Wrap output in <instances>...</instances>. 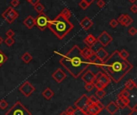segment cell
Instances as JSON below:
<instances>
[{
	"label": "cell",
	"instance_id": "30bf717a",
	"mask_svg": "<svg viewBox=\"0 0 137 115\" xmlns=\"http://www.w3.org/2000/svg\"><path fill=\"white\" fill-rule=\"evenodd\" d=\"M51 76H52V78H53L57 83H61V82H63V81L67 77V75H66V73H65L61 68H58L56 71H55V72L52 73Z\"/></svg>",
	"mask_w": 137,
	"mask_h": 115
},
{
	"label": "cell",
	"instance_id": "9a60e30c",
	"mask_svg": "<svg viewBox=\"0 0 137 115\" xmlns=\"http://www.w3.org/2000/svg\"><path fill=\"white\" fill-rule=\"evenodd\" d=\"M23 24L27 29H32L35 27V18H33L31 15H28L24 20Z\"/></svg>",
	"mask_w": 137,
	"mask_h": 115
},
{
	"label": "cell",
	"instance_id": "4dcf8cb0",
	"mask_svg": "<svg viewBox=\"0 0 137 115\" xmlns=\"http://www.w3.org/2000/svg\"><path fill=\"white\" fill-rule=\"evenodd\" d=\"M119 56L121 57V58H123V59H124V60H126V59L128 58V57L129 56L128 52L127 50H125V49H123L122 51L119 52Z\"/></svg>",
	"mask_w": 137,
	"mask_h": 115
},
{
	"label": "cell",
	"instance_id": "680465c9",
	"mask_svg": "<svg viewBox=\"0 0 137 115\" xmlns=\"http://www.w3.org/2000/svg\"><path fill=\"white\" fill-rule=\"evenodd\" d=\"M88 115H90V114H88Z\"/></svg>",
	"mask_w": 137,
	"mask_h": 115
},
{
	"label": "cell",
	"instance_id": "4316f807",
	"mask_svg": "<svg viewBox=\"0 0 137 115\" xmlns=\"http://www.w3.org/2000/svg\"><path fill=\"white\" fill-rule=\"evenodd\" d=\"M105 95H106V92L104 89H97V91L95 92V96L98 99L103 98Z\"/></svg>",
	"mask_w": 137,
	"mask_h": 115
},
{
	"label": "cell",
	"instance_id": "7bdbcfd3",
	"mask_svg": "<svg viewBox=\"0 0 137 115\" xmlns=\"http://www.w3.org/2000/svg\"><path fill=\"white\" fill-rule=\"evenodd\" d=\"M118 22H117V20H115V19H113V20H111L110 22H109V25H110V27H112V28H115V27H116L117 26H118Z\"/></svg>",
	"mask_w": 137,
	"mask_h": 115
},
{
	"label": "cell",
	"instance_id": "ba28073f",
	"mask_svg": "<svg viewBox=\"0 0 137 115\" xmlns=\"http://www.w3.org/2000/svg\"><path fill=\"white\" fill-rule=\"evenodd\" d=\"M88 97L86 94H83L81 97L75 102V106L78 109H83L85 110L88 109Z\"/></svg>",
	"mask_w": 137,
	"mask_h": 115
},
{
	"label": "cell",
	"instance_id": "277c9868",
	"mask_svg": "<svg viewBox=\"0 0 137 115\" xmlns=\"http://www.w3.org/2000/svg\"><path fill=\"white\" fill-rule=\"evenodd\" d=\"M6 115H31V113L20 102H16L6 113Z\"/></svg>",
	"mask_w": 137,
	"mask_h": 115
},
{
	"label": "cell",
	"instance_id": "f546056e",
	"mask_svg": "<svg viewBox=\"0 0 137 115\" xmlns=\"http://www.w3.org/2000/svg\"><path fill=\"white\" fill-rule=\"evenodd\" d=\"M104 48V47L102 46V44H100V43H99L98 40H96V41L94 43V44L92 46V48H91L92 49V51H93L94 52H95L97 50H99V48Z\"/></svg>",
	"mask_w": 137,
	"mask_h": 115
},
{
	"label": "cell",
	"instance_id": "44dd1931",
	"mask_svg": "<svg viewBox=\"0 0 137 115\" xmlns=\"http://www.w3.org/2000/svg\"><path fill=\"white\" fill-rule=\"evenodd\" d=\"M21 59H22V61H23L25 64H29V63L32 61L33 57H32V56H31L29 52H24V53L21 56Z\"/></svg>",
	"mask_w": 137,
	"mask_h": 115
},
{
	"label": "cell",
	"instance_id": "9c48e42d",
	"mask_svg": "<svg viewBox=\"0 0 137 115\" xmlns=\"http://www.w3.org/2000/svg\"><path fill=\"white\" fill-rule=\"evenodd\" d=\"M82 80L85 83H94L96 81V75L91 70H88L82 76Z\"/></svg>",
	"mask_w": 137,
	"mask_h": 115
},
{
	"label": "cell",
	"instance_id": "f1b7e54d",
	"mask_svg": "<svg viewBox=\"0 0 137 115\" xmlns=\"http://www.w3.org/2000/svg\"><path fill=\"white\" fill-rule=\"evenodd\" d=\"M7 61V56L0 50V67L3 65H4Z\"/></svg>",
	"mask_w": 137,
	"mask_h": 115
},
{
	"label": "cell",
	"instance_id": "7dc6e473",
	"mask_svg": "<svg viewBox=\"0 0 137 115\" xmlns=\"http://www.w3.org/2000/svg\"><path fill=\"white\" fill-rule=\"evenodd\" d=\"M97 6L100 8H103L105 6V2L104 0H98L97 1Z\"/></svg>",
	"mask_w": 137,
	"mask_h": 115
},
{
	"label": "cell",
	"instance_id": "bcb514c9",
	"mask_svg": "<svg viewBox=\"0 0 137 115\" xmlns=\"http://www.w3.org/2000/svg\"><path fill=\"white\" fill-rule=\"evenodd\" d=\"M11 4L12 6V7H16L19 5V0H11Z\"/></svg>",
	"mask_w": 137,
	"mask_h": 115
},
{
	"label": "cell",
	"instance_id": "f6af8a7d",
	"mask_svg": "<svg viewBox=\"0 0 137 115\" xmlns=\"http://www.w3.org/2000/svg\"><path fill=\"white\" fill-rule=\"evenodd\" d=\"M88 98H89V101H91L93 104H95V103H96L97 102V101H99V99L95 97V96H94V95H92V96H90V97H88Z\"/></svg>",
	"mask_w": 137,
	"mask_h": 115
},
{
	"label": "cell",
	"instance_id": "7402d4cb",
	"mask_svg": "<svg viewBox=\"0 0 137 115\" xmlns=\"http://www.w3.org/2000/svg\"><path fill=\"white\" fill-rule=\"evenodd\" d=\"M135 87H136V84H135V82L133 80H131V79L128 80L127 82L125 83V89H127L131 90V89H133Z\"/></svg>",
	"mask_w": 137,
	"mask_h": 115
},
{
	"label": "cell",
	"instance_id": "52a82bcc",
	"mask_svg": "<svg viewBox=\"0 0 137 115\" xmlns=\"http://www.w3.org/2000/svg\"><path fill=\"white\" fill-rule=\"evenodd\" d=\"M96 40L102 44L103 47H107L112 40L113 38L107 32V31H103L98 38H96Z\"/></svg>",
	"mask_w": 137,
	"mask_h": 115
},
{
	"label": "cell",
	"instance_id": "9f6ffc18",
	"mask_svg": "<svg viewBox=\"0 0 137 115\" xmlns=\"http://www.w3.org/2000/svg\"><path fill=\"white\" fill-rule=\"evenodd\" d=\"M3 42V38L1 37V36H0V45H1L2 44V43Z\"/></svg>",
	"mask_w": 137,
	"mask_h": 115
},
{
	"label": "cell",
	"instance_id": "d4e9b609",
	"mask_svg": "<svg viewBox=\"0 0 137 115\" xmlns=\"http://www.w3.org/2000/svg\"><path fill=\"white\" fill-rule=\"evenodd\" d=\"M128 17V15H124V14L121 15L118 18V20H117L118 24H120L121 25L124 26V24H125V22H126V20H127Z\"/></svg>",
	"mask_w": 137,
	"mask_h": 115
},
{
	"label": "cell",
	"instance_id": "8d00e7d4",
	"mask_svg": "<svg viewBox=\"0 0 137 115\" xmlns=\"http://www.w3.org/2000/svg\"><path fill=\"white\" fill-rule=\"evenodd\" d=\"M116 104H117V105H118V107L119 108H120V109H124L125 107H127V105L120 100V99H119V98H117V101H116Z\"/></svg>",
	"mask_w": 137,
	"mask_h": 115
},
{
	"label": "cell",
	"instance_id": "f5cc1de1",
	"mask_svg": "<svg viewBox=\"0 0 137 115\" xmlns=\"http://www.w3.org/2000/svg\"><path fill=\"white\" fill-rule=\"evenodd\" d=\"M83 1H85V2H86L88 4H89V5H91L94 1H95V0H83Z\"/></svg>",
	"mask_w": 137,
	"mask_h": 115
},
{
	"label": "cell",
	"instance_id": "3957f363",
	"mask_svg": "<svg viewBox=\"0 0 137 115\" xmlns=\"http://www.w3.org/2000/svg\"><path fill=\"white\" fill-rule=\"evenodd\" d=\"M74 24L71 23L69 20L59 14L54 20L50 21L47 27L59 40H61L68 35V33L74 28Z\"/></svg>",
	"mask_w": 137,
	"mask_h": 115
},
{
	"label": "cell",
	"instance_id": "e575fe53",
	"mask_svg": "<svg viewBox=\"0 0 137 115\" xmlns=\"http://www.w3.org/2000/svg\"><path fill=\"white\" fill-rule=\"evenodd\" d=\"M79 6L83 9V10H86V9H88V7L90 6L89 4H88L85 1H83V0H81L80 1V3H79Z\"/></svg>",
	"mask_w": 137,
	"mask_h": 115
},
{
	"label": "cell",
	"instance_id": "ac0fdd59",
	"mask_svg": "<svg viewBox=\"0 0 137 115\" xmlns=\"http://www.w3.org/2000/svg\"><path fill=\"white\" fill-rule=\"evenodd\" d=\"M42 95H43V97H44V98L47 101L50 100L51 98H52L54 97V95H55V93L50 89V88H47L43 93H42Z\"/></svg>",
	"mask_w": 137,
	"mask_h": 115
},
{
	"label": "cell",
	"instance_id": "603a6c76",
	"mask_svg": "<svg viewBox=\"0 0 137 115\" xmlns=\"http://www.w3.org/2000/svg\"><path fill=\"white\" fill-rule=\"evenodd\" d=\"M60 15H62V16H63L64 18H66V19H67V20H69V19L72 17V11L68 9V8H64V9H63V11H61V13H60Z\"/></svg>",
	"mask_w": 137,
	"mask_h": 115
},
{
	"label": "cell",
	"instance_id": "83f0119b",
	"mask_svg": "<svg viewBox=\"0 0 137 115\" xmlns=\"http://www.w3.org/2000/svg\"><path fill=\"white\" fill-rule=\"evenodd\" d=\"M2 17L4 19V20H6V21H7L8 24H12V23L14 21L12 18H11V17L8 15V14L7 13V11H5L3 13H2Z\"/></svg>",
	"mask_w": 137,
	"mask_h": 115
},
{
	"label": "cell",
	"instance_id": "b9f144b4",
	"mask_svg": "<svg viewBox=\"0 0 137 115\" xmlns=\"http://www.w3.org/2000/svg\"><path fill=\"white\" fill-rule=\"evenodd\" d=\"M132 23H133V19L128 15V17L127 20H126V22H125V24H124V27H128V26H130Z\"/></svg>",
	"mask_w": 137,
	"mask_h": 115
},
{
	"label": "cell",
	"instance_id": "d6986e66",
	"mask_svg": "<svg viewBox=\"0 0 137 115\" xmlns=\"http://www.w3.org/2000/svg\"><path fill=\"white\" fill-rule=\"evenodd\" d=\"M81 53L83 56L84 58H86L87 60H89V58L92 56L94 52L92 51V49L91 48L87 47V48H84L81 49Z\"/></svg>",
	"mask_w": 137,
	"mask_h": 115
},
{
	"label": "cell",
	"instance_id": "816d5d0a",
	"mask_svg": "<svg viewBox=\"0 0 137 115\" xmlns=\"http://www.w3.org/2000/svg\"><path fill=\"white\" fill-rule=\"evenodd\" d=\"M128 115H137V109H136V105L131 109V113Z\"/></svg>",
	"mask_w": 137,
	"mask_h": 115
},
{
	"label": "cell",
	"instance_id": "836d02e7",
	"mask_svg": "<svg viewBox=\"0 0 137 115\" xmlns=\"http://www.w3.org/2000/svg\"><path fill=\"white\" fill-rule=\"evenodd\" d=\"M4 42H5V44H6L8 47H11V46L14 44V40L13 38H8V37L4 40Z\"/></svg>",
	"mask_w": 137,
	"mask_h": 115
},
{
	"label": "cell",
	"instance_id": "484cf974",
	"mask_svg": "<svg viewBox=\"0 0 137 115\" xmlns=\"http://www.w3.org/2000/svg\"><path fill=\"white\" fill-rule=\"evenodd\" d=\"M34 9H35V11H37V12L39 14V13L43 12L45 7H44V6H43L41 3H37L35 6H34Z\"/></svg>",
	"mask_w": 137,
	"mask_h": 115
},
{
	"label": "cell",
	"instance_id": "d6a6232c",
	"mask_svg": "<svg viewBox=\"0 0 137 115\" xmlns=\"http://www.w3.org/2000/svg\"><path fill=\"white\" fill-rule=\"evenodd\" d=\"M95 86H94V83H87L84 86V89H86L88 92H91L94 89Z\"/></svg>",
	"mask_w": 137,
	"mask_h": 115
},
{
	"label": "cell",
	"instance_id": "f907efd6",
	"mask_svg": "<svg viewBox=\"0 0 137 115\" xmlns=\"http://www.w3.org/2000/svg\"><path fill=\"white\" fill-rule=\"evenodd\" d=\"M28 3H30L34 7V6H35L37 3H39V0H29Z\"/></svg>",
	"mask_w": 137,
	"mask_h": 115
},
{
	"label": "cell",
	"instance_id": "ee69618b",
	"mask_svg": "<svg viewBox=\"0 0 137 115\" xmlns=\"http://www.w3.org/2000/svg\"><path fill=\"white\" fill-rule=\"evenodd\" d=\"M6 35H7V37H8V38H12V37L14 35V31H13L12 29H9L8 31H7Z\"/></svg>",
	"mask_w": 137,
	"mask_h": 115
},
{
	"label": "cell",
	"instance_id": "681fc988",
	"mask_svg": "<svg viewBox=\"0 0 137 115\" xmlns=\"http://www.w3.org/2000/svg\"><path fill=\"white\" fill-rule=\"evenodd\" d=\"M95 105H97V106H98V107H99L100 109H102V110L105 108V106H104V105H103V104H102V103H101L99 101H97V102H96V103H95Z\"/></svg>",
	"mask_w": 137,
	"mask_h": 115
},
{
	"label": "cell",
	"instance_id": "e0dca14e",
	"mask_svg": "<svg viewBox=\"0 0 137 115\" xmlns=\"http://www.w3.org/2000/svg\"><path fill=\"white\" fill-rule=\"evenodd\" d=\"M101 111H102V109H100L95 104H93L92 105L89 106L86 110V112L90 115H97Z\"/></svg>",
	"mask_w": 137,
	"mask_h": 115
},
{
	"label": "cell",
	"instance_id": "4fadbf2b",
	"mask_svg": "<svg viewBox=\"0 0 137 115\" xmlns=\"http://www.w3.org/2000/svg\"><path fill=\"white\" fill-rule=\"evenodd\" d=\"M95 54L96 55V56H97V58L98 59H99L101 61H103L104 62L108 57V52L104 48H99V50H97L95 52Z\"/></svg>",
	"mask_w": 137,
	"mask_h": 115
},
{
	"label": "cell",
	"instance_id": "5b68a950",
	"mask_svg": "<svg viewBox=\"0 0 137 115\" xmlns=\"http://www.w3.org/2000/svg\"><path fill=\"white\" fill-rule=\"evenodd\" d=\"M50 20V18L43 12L39 13L35 18V26H36L39 30L44 31L47 28Z\"/></svg>",
	"mask_w": 137,
	"mask_h": 115
},
{
	"label": "cell",
	"instance_id": "8fae6325",
	"mask_svg": "<svg viewBox=\"0 0 137 115\" xmlns=\"http://www.w3.org/2000/svg\"><path fill=\"white\" fill-rule=\"evenodd\" d=\"M79 24H80V26H81L85 31L89 30V29L93 26V24H94L93 21L91 20V19H90L89 17H88V16H86L85 18H83V20L80 21Z\"/></svg>",
	"mask_w": 137,
	"mask_h": 115
},
{
	"label": "cell",
	"instance_id": "cb8c5ba5",
	"mask_svg": "<svg viewBox=\"0 0 137 115\" xmlns=\"http://www.w3.org/2000/svg\"><path fill=\"white\" fill-rule=\"evenodd\" d=\"M129 96H130V93L128 91L127 89H124L118 94L117 97H118V98L120 99V98H128Z\"/></svg>",
	"mask_w": 137,
	"mask_h": 115
},
{
	"label": "cell",
	"instance_id": "11a10c76",
	"mask_svg": "<svg viewBox=\"0 0 137 115\" xmlns=\"http://www.w3.org/2000/svg\"><path fill=\"white\" fill-rule=\"evenodd\" d=\"M59 115H68V114H67V113L66 111H63V112L62 113H60Z\"/></svg>",
	"mask_w": 137,
	"mask_h": 115
},
{
	"label": "cell",
	"instance_id": "f35d334b",
	"mask_svg": "<svg viewBox=\"0 0 137 115\" xmlns=\"http://www.w3.org/2000/svg\"><path fill=\"white\" fill-rule=\"evenodd\" d=\"M94 86H95V88H96L97 89H104V88H105L100 82H99V81H95L94 82Z\"/></svg>",
	"mask_w": 137,
	"mask_h": 115
},
{
	"label": "cell",
	"instance_id": "6f0895ef",
	"mask_svg": "<svg viewBox=\"0 0 137 115\" xmlns=\"http://www.w3.org/2000/svg\"><path fill=\"white\" fill-rule=\"evenodd\" d=\"M27 2H28V1H29V0H27Z\"/></svg>",
	"mask_w": 137,
	"mask_h": 115
},
{
	"label": "cell",
	"instance_id": "60d3db41",
	"mask_svg": "<svg viewBox=\"0 0 137 115\" xmlns=\"http://www.w3.org/2000/svg\"><path fill=\"white\" fill-rule=\"evenodd\" d=\"M75 111V109L73 106H68V107L67 108V109H66V112L67 113L68 115L73 114V113H74Z\"/></svg>",
	"mask_w": 137,
	"mask_h": 115
},
{
	"label": "cell",
	"instance_id": "2e32d148",
	"mask_svg": "<svg viewBox=\"0 0 137 115\" xmlns=\"http://www.w3.org/2000/svg\"><path fill=\"white\" fill-rule=\"evenodd\" d=\"M96 38L92 34H88L86 38L83 40V43L86 44L88 48H92V46L94 44V43L96 41Z\"/></svg>",
	"mask_w": 137,
	"mask_h": 115
},
{
	"label": "cell",
	"instance_id": "6da1fadb",
	"mask_svg": "<svg viewBox=\"0 0 137 115\" xmlns=\"http://www.w3.org/2000/svg\"><path fill=\"white\" fill-rule=\"evenodd\" d=\"M133 67V65L127 59L124 60L121 58L119 55V51L115 50L104 61L101 68L106 72V74L111 80L115 83H119L132 70Z\"/></svg>",
	"mask_w": 137,
	"mask_h": 115
},
{
	"label": "cell",
	"instance_id": "5bb4252c",
	"mask_svg": "<svg viewBox=\"0 0 137 115\" xmlns=\"http://www.w3.org/2000/svg\"><path fill=\"white\" fill-rule=\"evenodd\" d=\"M105 109H107V111H108L110 114L114 115V114H115V113H117V111L119 110V108L118 107L116 102H111L105 107Z\"/></svg>",
	"mask_w": 137,
	"mask_h": 115
},
{
	"label": "cell",
	"instance_id": "db71d44e",
	"mask_svg": "<svg viewBox=\"0 0 137 115\" xmlns=\"http://www.w3.org/2000/svg\"><path fill=\"white\" fill-rule=\"evenodd\" d=\"M128 1L131 3H132V4H134L136 1H137V0H128Z\"/></svg>",
	"mask_w": 137,
	"mask_h": 115
},
{
	"label": "cell",
	"instance_id": "7a4b0ae2",
	"mask_svg": "<svg viewBox=\"0 0 137 115\" xmlns=\"http://www.w3.org/2000/svg\"><path fill=\"white\" fill-rule=\"evenodd\" d=\"M59 63L75 79L92 65L89 60L83 57L78 45L73 46L67 53L62 56Z\"/></svg>",
	"mask_w": 137,
	"mask_h": 115
},
{
	"label": "cell",
	"instance_id": "c3c4849f",
	"mask_svg": "<svg viewBox=\"0 0 137 115\" xmlns=\"http://www.w3.org/2000/svg\"><path fill=\"white\" fill-rule=\"evenodd\" d=\"M130 10H131V11L132 13L135 14V13L137 12V5L134 3V4L130 7Z\"/></svg>",
	"mask_w": 137,
	"mask_h": 115
},
{
	"label": "cell",
	"instance_id": "d590c367",
	"mask_svg": "<svg viewBox=\"0 0 137 115\" xmlns=\"http://www.w3.org/2000/svg\"><path fill=\"white\" fill-rule=\"evenodd\" d=\"M103 61H101L99 59H98V58H96L92 63V65H95V66H97V67H99V68H102V66H103Z\"/></svg>",
	"mask_w": 137,
	"mask_h": 115
},
{
	"label": "cell",
	"instance_id": "ab89813d",
	"mask_svg": "<svg viewBox=\"0 0 137 115\" xmlns=\"http://www.w3.org/2000/svg\"><path fill=\"white\" fill-rule=\"evenodd\" d=\"M128 33H129L130 35H131V36H135V35H136V33H137V30H136L135 27H131V28L128 29Z\"/></svg>",
	"mask_w": 137,
	"mask_h": 115
},
{
	"label": "cell",
	"instance_id": "8992f818",
	"mask_svg": "<svg viewBox=\"0 0 137 115\" xmlns=\"http://www.w3.org/2000/svg\"><path fill=\"white\" fill-rule=\"evenodd\" d=\"M19 90L25 96V97L28 98L34 92H35V86H33L29 81H25L22 85L19 86Z\"/></svg>",
	"mask_w": 137,
	"mask_h": 115
},
{
	"label": "cell",
	"instance_id": "ffe728a7",
	"mask_svg": "<svg viewBox=\"0 0 137 115\" xmlns=\"http://www.w3.org/2000/svg\"><path fill=\"white\" fill-rule=\"evenodd\" d=\"M6 11H7V13L8 14V15H9L11 18H12L14 20H15L16 19L19 17V13L17 12L12 7H9L6 10Z\"/></svg>",
	"mask_w": 137,
	"mask_h": 115
},
{
	"label": "cell",
	"instance_id": "1f68e13d",
	"mask_svg": "<svg viewBox=\"0 0 137 115\" xmlns=\"http://www.w3.org/2000/svg\"><path fill=\"white\" fill-rule=\"evenodd\" d=\"M72 115H88V113L83 109H75V111Z\"/></svg>",
	"mask_w": 137,
	"mask_h": 115
},
{
	"label": "cell",
	"instance_id": "74e56055",
	"mask_svg": "<svg viewBox=\"0 0 137 115\" xmlns=\"http://www.w3.org/2000/svg\"><path fill=\"white\" fill-rule=\"evenodd\" d=\"M8 106V103L6 102V100L3 99L0 101V109H5Z\"/></svg>",
	"mask_w": 137,
	"mask_h": 115
},
{
	"label": "cell",
	"instance_id": "7c38bea8",
	"mask_svg": "<svg viewBox=\"0 0 137 115\" xmlns=\"http://www.w3.org/2000/svg\"><path fill=\"white\" fill-rule=\"evenodd\" d=\"M97 81L100 82L104 87H107L110 83H111V79L109 76L106 73H101V75L96 79Z\"/></svg>",
	"mask_w": 137,
	"mask_h": 115
}]
</instances>
